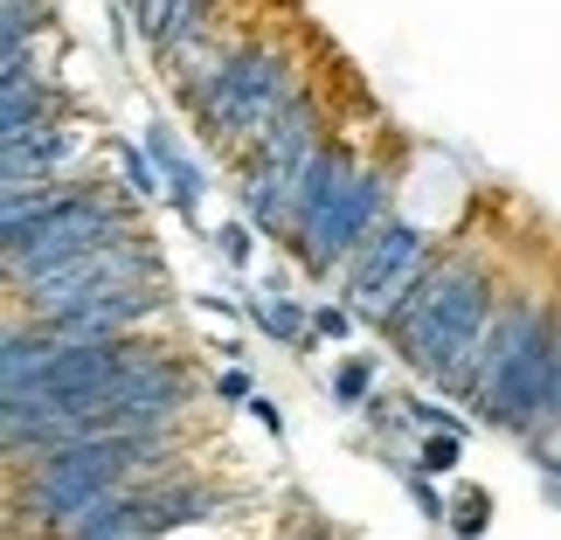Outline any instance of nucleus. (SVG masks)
<instances>
[{
  "label": "nucleus",
  "mask_w": 561,
  "mask_h": 540,
  "mask_svg": "<svg viewBox=\"0 0 561 540\" xmlns=\"http://www.w3.org/2000/svg\"><path fill=\"white\" fill-rule=\"evenodd\" d=\"M485 513H492L485 492H465V499H458V527H465V533H485Z\"/></svg>",
  "instance_id": "f257e3e1"
}]
</instances>
